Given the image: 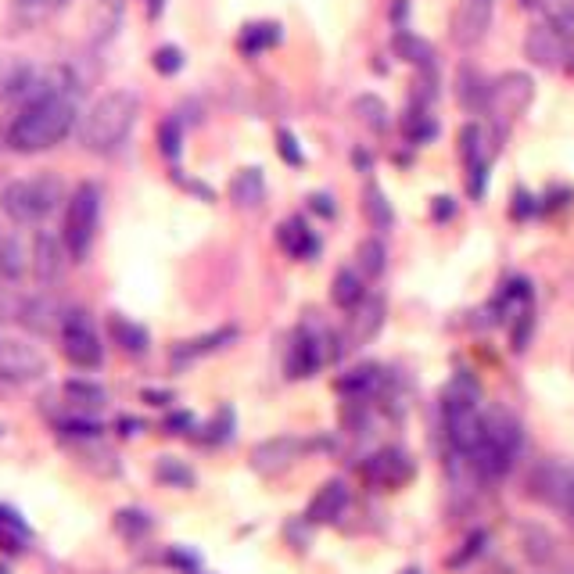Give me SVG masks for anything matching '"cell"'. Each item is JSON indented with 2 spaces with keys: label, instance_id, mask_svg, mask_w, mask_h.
Segmentation results:
<instances>
[{
  "label": "cell",
  "instance_id": "cell-4",
  "mask_svg": "<svg viewBox=\"0 0 574 574\" xmlns=\"http://www.w3.org/2000/svg\"><path fill=\"white\" fill-rule=\"evenodd\" d=\"M61 201V180L58 176H33V180H15L0 191V209L11 223L29 227L47 219Z\"/></svg>",
  "mask_w": 574,
  "mask_h": 574
},
{
  "label": "cell",
  "instance_id": "cell-18",
  "mask_svg": "<svg viewBox=\"0 0 574 574\" xmlns=\"http://www.w3.org/2000/svg\"><path fill=\"white\" fill-rule=\"evenodd\" d=\"M61 392H65V402L72 406L76 417H94L97 409H105V402H108L105 388L94 381H65Z\"/></svg>",
  "mask_w": 574,
  "mask_h": 574
},
{
  "label": "cell",
  "instance_id": "cell-25",
  "mask_svg": "<svg viewBox=\"0 0 574 574\" xmlns=\"http://www.w3.org/2000/svg\"><path fill=\"white\" fill-rule=\"evenodd\" d=\"M331 298H334V305H341V309H356V305H363V298H366L363 277H359L356 270H341L338 277L331 280Z\"/></svg>",
  "mask_w": 574,
  "mask_h": 574
},
{
  "label": "cell",
  "instance_id": "cell-48",
  "mask_svg": "<svg viewBox=\"0 0 574 574\" xmlns=\"http://www.w3.org/2000/svg\"><path fill=\"white\" fill-rule=\"evenodd\" d=\"M0 431H4V427H0Z\"/></svg>",
  "mask_w": 574,
  "mask_h": 574
},
{
  "label": "cell",
  "instance_id": "cell-31",
  "mask_svg": "<svg viewBox=\"0 0 574 574\" xmlns=\"http://www.w3.org/2000/svg\"><path fill=\"white\" fill-rule=\"evenodd\" d=\"M549 26L564 36H574V0H542Z\"/></svg>",
  "mask_w": 574,
  "mask_h": 574
},
{
  "label": "cell",
  "instance_id": "cell-32",
  "mask_svg": "<svg viewBox=\"0 0 574 574\" xmlns=\"http://www.w3.org/2000/svg\"><path fill=\"white\" fill-rule=\"evenodd\" d=\"M356 115H359V119H363L374 133H381L384 126H388V108H384V101H381V97H374V94H363V97H359V101H356Z\"/></svg>",
  "mask_w": 574,
  "mask_h": 574
},
{
  "label": "cell",
  "instance_id": "cell-14",
  "mask_svg": "<svg viewBox=\"0 0 574 574\" xmlns=\"http://www.w3.org/2000/svg\"><path fill=\"white\" fill-rule=\"evenodd\" d=\"M524 51H528V58L535 61V65H542V69H557L567 58V36L557 33L549 22L546 26H531L528 40H524Z\"/></svg>",
  "mask_w": 574,
  "mask_h": 574
},
{
  "label": "cell",
  "instance_id": "cell-38",
  "mask_svg": "<svg viewBox=\"0 0 574 574\" xmlns=\"http://www.w3.org/2000/svg\"><path fill=\"white\" fill-rule=\"evenodd\" d=\"M183 65V54L176 51V47H158L155 51V69L162 72V76H173V72H180Z\"/></svg>",
  "mask_w": 574,
  "mask_h": 574
},
{
  "label": "cell",
  "instance_id": "cell-47",
  "mask_svg": "<svg viewBox=\"0 0 574 574\" xmlns=\"http://www.w3.org/2000/svg\"><path fill=\"white\" fill-rule=\"evenodd\" d=\"M521 4H524V8H531V4H535V0H521Z\"/></svg>",
  "mask_w": 574,
  "mask_h": 574
},
{
  "label": "cell",
  "instance_id": "cell-26",
  "mask_svg": "<svg viewBox=\"0 0 574 574\" xmlns=\"http://www.w3.org/2000/svg\"><path fill=\"white\" fill-rule=\"evenodd\" d=\"M61 0H11V18H15L22 29H33L40 26Z\"/></svg>",
  "mask_w": 574,
  "mask_h": 574
},
{
  "label": "cell",
  "instance_id": "cell-40",
  "mask_svg": "<svg viewBox=\"0 0 574 574\" xmlns=\"http://www.w3.org/2000/svg\"><path fill=\"white\" fill-rule=\"evenodd\" d=\"M158 140H162V151H166L169 158H176V155H180V126H176L173 119H169L166 126L158 130Z\"/></svg>",
  "mask_w": 574,
  "mask_h": 574
},
{
  "label": "cell",
  "instance_id": "cell-19",
  "mask_svg": "<svg viewBox=\"0 0 574 574\" xmlns=\"http://www.w3.org/2000/svg\"><path fill=\"white\" fill-rule=\"evenodd\" d=\"M29 262H33V259H29L22 237H18L11 227H0V277L18 280L22 273L29 270Z\"/></svg>",
  "mask_w": 574,
  "mask_h": 574
},
{
  "label": "cell",
  "instance_id": "cell-46",
  "mask_svg": "<svg viewBox=\"0 0 574 574\" xmlns=\"http://www.w3.org/2000/svg\"><path fill=\"white\" fill-rule=\"evenodd\" d=\"M402 574H420V571H417V567H409V571H402Z\"/></svg>",
  "mask_w": 574,
  "mask_h": 574
},
{
  "label": "cell",
  "instance_id": "cell-22",
  "mask_svg": "<svg viewBox=\"0 0 574 574\" xmlns=\"http://www.w3.org/2000/svg\"><path fill=\"white\" fill-rule=\"evenodd\" d=\"M230 198H234L237 209H259L262 198H266V180H262L259 169H241L230 183Z\"/></svg>",
  "mask_w": 574,
  "mask_h": 574
},
{
  "label": "cell",
  "instance_id": "cell-16",
  "mask_svg": "<svg viewBox=\"0 0 574 574\" xmlns=\"http://www.w3.org/2000/svg\"><path fill=\"white\" fill-rule=\"evenodd\" d=\"M65 241H58V237L51 234H36V244H33V273L36 280H44V284H51V280L61 277V270H65Z\"/></svg>",
  "mask_w": 574,
  "mask_h": 574
},
{
  "label": "cell",
  "instance_id": "cell-3",
  "mask_svg": "<svg viewBox=\"0 0 574 574\" xmlns=\"http://www.w3.org/2000/svg\"><path fill=\"white\" fill-rule=\"evenodd\" d=\"M478 399H481V388L474 384V377L467 374L453 377V384L445 388V402H442L445 435L467 456L478 449L481 435H485V417L478 413Z\"/></svg>",
  "mask_w": 574,
  "mask_h": 574
},
{
  "label": "cell",
  "instance_id": "cell-20",
  "mask_svg": "<svg viewBox=\"0 0 574 574\" xmlns=\"http://www.w3.org/2000/svg\"><path fill=\"white\" fill-rule=\"evenodd\" d=\"M323 363V352L316 345L313 334H298L295 345H291V356H287V377H313Z\"/></svg>",
  "mask_w": 574,
  "mask_h": 574
},
{
  "label": "cell",
  "instance_id": "cell-21",
  "mask_svg": "<svg viewBox=\"0 0 574 574\" xmlns=\"http://www.w3.org/2000/svg\"><path fill=\"white\" fill-rule=\"evenodd\" d=\"M352 323H348V341L352 345H363V341H370L377 334V327H381L384 320V305L377 302V298H363V309H352Z\"/></svg>",
  "mask_w": 574,
  "mask_h": 574
},
{
  "label": "cell",
  "instance_id": "cell-11",
  "mask_svg": "<svg viewBox=\"0 0 574 574\" xmlns=\"http://www.w3.org/2000/svg\"><path fill=\"white\" fill-rule=\"evenodd\" d=\"M359 470H363V478L374 488L392 492V488H402L413 478V460H409L402 449H381V453L370 456Z\"/></svg>",
  "mask_w": 574,
  "mask_h": 574
},
{
  "label": "cell",
  "instance_id": "cell-44",
  "mask_svg": "<svg viewBox=\"0 0 574 574\" xmlns=\"http://www.w3.org/2000/svg\"><path fill=\"white\" fill-rule=\"evenodd\" d=\"M327 201H331V198H323V194H316V198H313V205H316V212H323V216H331V205H327Z\"/></svg>",
  "mask_w": 574,
  "mask_h": 574
},
{
  "label": "cell",
  "instance_id": "cell-30",
  "mask_svg": "<svg viewBox=\"0 0 574 574\" xmlns=\"http://www.w3.org/2000/svg\"><path fill=\"white\" fill-rule=\"evenodd\" d=\"M395 51H399V58L413 61V65H420V69H431V47H427L420 36L399 33L395 36Z\"/></svg>",
  "mask_w": 574,
  "mask_h": 574
},
{
  "label": "cell",
  "instance_id": "cell-35",
  "mask_svg": "<svg viewBox=\"0 0 574 574\" xmlns=\"http://www.w3.org/2000/svg\"><path fill=\"white\" fill-rule=\"evenodd\" d=\"M374 381H377L374 366H356V370H348L345 377H338V392L363 395V392H370V388H374Z\"/></svg>",
  "mask_w": 574,
  "mask_h": 574
},
{
  "label": "cell",
  "instance_id": "cell-1",
  "mask_svg": "<svg viewBox=\"0 0 574 574\" xmlns=\"http://www.w3.org/2000/svg\"><path fill=\"white\" fill-rule=\"evenodd\" d=\"M76 122V101L69 90H54V94H40L26 105V112L18 115L15 126L8 133V144L22 155L54 148Z\"/></svg>",
  "mask_w": 574,
  "mask_h": 574
},
{
  "label": "cell",
  "instance_id": "cell-24",
  "mask_svg": "<svg viewBox=\"0 0 574 574\" xmlns=\"http://www.w3.org/2000/svg\"><path fill=\"white\" fill-rule=\"evenodd\" d=\"M280 244H284V252L295 255V259H309V255L320 248V244H316V237L309 234V227H305L302 219H287L284 227H280Z\"/></svg>",
  "mask_w": 574,
  "mask_h": 574
},
{
  "label": "cell",
  "instance_id": "cell-43",
  "mask_svg": "<svg viewBox=\"0 0 574 574\" xmlns=\"http://www.w3.org/2000/svg\"><path fill=\"white\" fill-rule=\"evenodd\" d=\"M435 216H453V201H449V198H438Z\"/></svg>",
  "mask_w": 574,
  "mask_h": 574
},
{
  "label": "cell",
  "instance_id": "cell-15",
  "mask_svg": "<svg viewBox=\"0 0 574 574\" xmlns=\"http://www.w3.org/2000/svg\"><path fill=\"white\" fill-rule=\"evenodd\" d=\"M345 506H348L345 481H323L320 492H316L313 503H309V510H305V521H309V524H331V521H338V517L345 514Z\"/></svg>",
  "mask_w": 574,
  "mask_h": 574
},
{
  "label": "cell",
  "instance_id": "cell-2",
  "mask_svg": "<svg viewBox=\"0 0 574 574\" xmlns=\"http://www.w3.org/2000/svg\"><path fill=\"white\" fill-rule=\"evenodd\" d=\"M137 112L140 97L133 90H112L101 101H94V108L83 115V126H79L83 148L94 155H112L115 148H122V140L130 137Z\"/></svg>",
  "mask_w": 574,
  "mask_h": 574
},
{
  "label": "cell",
  "instance_id": "cell-17",
  "mask_svg": "<svg viewBox=\"0 0 574 574\" xmlns=\"http://www.w3.org/2000/svg\"><path fill=\"white\" fill-rule=\"evenodd\" d=\"M234 338H237L234 327H223V331H212V334H201V338L180 341V345L173 348V366H187V363H194V359H201V356H212V352H219V348L227 345V341H234Z\"/></svg>",
  "mask_w": 574,
  "mask_h": 574
},
{
  "label": "cell",
  "instance_id": "cell-34",
  "mask_svg": "<svg viewBox=\"0 0 574 574\" xmlns=\"http://www.w3.org/2000/svg\"><path fill=\"white\" fill-rule=\"evenodd\" d=\"M460 101L467 108H481L488 101V87L474 69H460Z\"/></svg>",
  "mask_w": 574,
  "mask_h": 574
},
{
  "label": "cell",
  "instance_id": "cell-41",
  "mask_svg": "<svg viewBox=\"0 0 574 574\" xmlns=\"http://www.w3.org/2000/svg\"><path fill=\"white\" fill-rule=\"evenodd\" d=\"M280 151H284V158L291 162V166H298V162H302V155H298L295 137H291V133H280Z\"/></svg>",
  "mask_w": 574,
  "mask_h": 574
},
{
  "label": "cell",
  "instance_id": "cell-39",
  "mask_svg": "<svg viewBox=\"0 0 574 574\" xmlns=\"http://www.w3.org/2000/svg\"><path fill=\"white\" fill-rule=\"evenodd\" d=\"M460 140H463V158H467L470 166H481V130L478 126H467V130L460 133Z\"/></svg>",
  "mask_w": 574,
  "mask_h": 574
},
{
  "label": "cell",
  "instance_id": "cell-28",
  "mask_svg": "<svg viewBox=\"0 0 574 574\" xmlns=\"http://www.w3.org/2000/svg\"><path fill=\"white\" fill-rule=\"evenodd\" d=\"M155 478L162 481V485H173V488H194V470L187 467V463L176 460V456H158Z\"/></svg>",
  "mask_w": 574,
  "mask_h": 574
},
{
  "label": "cell",
  "instance_id": "cell-27",
  "mask_svg": "<svg viewBox=\"0 0 574 574\" xmlns=\"http://www.w3.org/2000/svg\"><path fill=\"white\" fill-rule=\"evenodd\" d=\"M363 212H366V219H370V227H374V230H388V227H392V201L384 198L381 187H366Z\"/></svg>",
  "mask_w": 574,
  "mask_h": 574
},
{
  "label": "cell",
  "instance_id": "cell-29",
  "mask_svg": "<svg viewBox=\"0 0 574 574\" xmlns=\"http://www.w3.org/2000/svg\"><path fill=\"white\" fill-rule=\"evenodd\" d=\"M26 539H29L26 524L18 521L11 510H0V549H4V553H22Z\"/></svg>",
  "mask_w": 574,
  "mask_h": 574
},
{
  "label": "cell",
  "instance_id": "cell-23",
  "mask_svg": "<svg viewBox=\"0 0 574 574\" xmlns=\"http://www.w3.org/2000/svg\"><path fill=\"white\" fill-rule=\"evenodd\" d=\"M108 331H112L115 345H119L122 352H130V356H144V352H148L151 338L140 323L126 320V316H112V320H108Z\"/></svg>",
  "mask_w": 574,
  "mask_h": 574
},
{
  "label": "cell",
  "instance_id": "cell-45",
  "mask_svg": "<svg viewBox=\"0 0 574 574\" xmlns=\"http://www.w3.org/2000/svg\"><path fill=\"white\" fill-rule=\"evenodd\" d=\"M162 8H166V0H148V15H151V18L162 15Z\"/></svg>",
  "mask_w": 574,
  "mask_h": 574
},
{
  "label": "cell",
  "instance_id": "cell-10",
  "mask_svg": "<svg viewBox=\"0 0 574 574\" xmlns=\"http://www.w3.org/2000/svg\"><path fill=\"white\" fill-rule=\"evenodd\" d=\"M531 94H535V87H531V79L524 76V72H506V76H499L496 83L488 87L485 108L492 112L496 122H510L528 108Z\"/></svg>",
  "mask_w": 574,
  "mask_h": 574
},
{
  "label": "cell",
  "instance_id": "cell-36",
  "mask_svg": "<svg viewBox=\"0 0 574 574\" xmlns=\"http://www.w3.org/2000/svg\"><path fill=\"white\" fill-rule=\"evenodd\" d=\"M359 270H363V280L366 277H381L384 273V244L381 241H363L359 244Z\"/></svg>",
  "mask_w": 574,
  "mask_h": 574
},
{
  "label": "cell",
  "instance_id": "cell-37",
  "mask_svg": "<svg viewBox=\"0 0 574 574\" xmlns=\"http://www.w3.org/2000/svg\"><path fill=\"white\" fill-rule=\"evenodd\" d=\"M280 40V29L277 26H248V33L241 36V47L244 51H262Z\"/></svg>",
  "mask_w": 574,
  "mask_h": 574
},
{
  "label": "cell",
  "instance_id": "cell-7",
  "mask_svg": "<svg viewBox=\"0 0 574 574\" xmlns=\"http://www.w3.org/2000/svg\"><path fill=\"white\" fill-rule=\"evenodd\" d=\"M61 352L72 366L79 370H97L101 359H105V345L97 338L94 323L87 313H69L61 320Z\"/></svg>",
  "mask_w": 574,
  "mask_h": 574
},
{
  "label": "cell",
  "instance_id": "cell-9",
  "mask_svg": "<svg viewBox=\"0 0 574 574\" xmlns=\"http://www.w3.org/2000/svg\"><path fill=\"white\" fill-rule=\"evenodd\" d=\"M44 374H47V359L40 348L18 338H0V381L33 384Z\"/></svg>",
  "mask_w": 574,
  "mask_h": 574
},
{
  "label": "cell",
  "instance_id": "cell-6",
  "mask_svg": "<svg viewBox=\"0 0 574 574\" xmlns=\"http://www.w3.org/2000/svg\"><path fill=\"white\" fill-rule=\"evenodd\" d=\"M97 219H101V191H97L94 183H83L69 198L65 230H61V241L69 248V259L79 262L90 255V244H94V234H97Z\"/></svg>",
  "mask_w": 574,
  "mask_h": 574
},
{
  "label": "cell",
  "instance_id": "cell-42",
  "mask_svg": "<svg viewBox=\"0 0 574 574\" xmlns=\"http://www.w3.org/2000/svg\"><path fill=\"white\" fill-rule=\"evenodd\" d=\"M144 399H148L151 406H166V402L173 399V395H169V392H144Z\"/></svg>",
  "mask_w": 574,
  "mask_h": 574
},
{
  "label": "cell",
  "instance_id": "cell-5",
  "mask_svg": "<svg viewBox=\"0 0 574 574\" xmlns=\"http://www.w3.org/2000/svg\"><path fill=\"white\" fill-rule=\"evenodd\" d=\"M517 449H521V427L510 413L499 409V413L485 417V435H481L478 449L470 456H474V467L481 470V478L496 481L514 467Z\"/></svg>",
  "mask_w": 574,
  "mask_h": 574
},
{
  "label": "cell",
  "instance_id": "cell-13",
  "mask_svg": "<svg viewBox=\"0 0 574 574\" xmlns=\"http://www.w3.org/2000/svg\"><path fill=\"white\" fill-rule=\"evenodd\" d=\"M305 442L302 438H291V435H280V438H266V442H259L252 449V467L259 470V474H280V470H287L291 463L302 456Z\"/></svg>",
  "mask_w": 574,
  "mask_h": 574
},
{
  "label": "cell",
  "instance_id": "cell-12",
  "mask_svg": "<svg viewBox=\"0 0 574 574\" xmlns=\"http://www.w3.org/2000/svg\"><path fill=\"white\" fill-rule=\"evenodd\" d=\"M492 8L496 0H460L453 18V40L460 47H474L485 40L488 26H492Z\"/></svg>",
  "mask_w": 574,
  "mask_h": 574
},
{
  "label": "cell",
  "instance_id": "cell-33",
  "mask_svg": "<svg viewBox=\"0 0 574 574\" xmlns=\"http://www.w3.org/2000/svg\"><path fill=\"white\" fill-rule=\"evenodd\" d=\"M115 528L130 542H137L151 531V517L144 514V510H119V514H115Z\"/></svg>",
  "mask_w": 574,
  "mask_h": 574
},
{
  "label": "cell",
  "instance_id": "cell-8",
  "mask_svg": "<svg viewBox=\"0 0 574 574\" xmlns=\"http://www.w3.org/2000/svg\"><path fill=\"white\" fill-rule=\"evenodd\" d=\"M531 496H539L542 503L557 506L560 514L574 524V463L549 460L531 474Z\"/></svg>",
  "mask_w": 574,
  "mask_h": 574
}]
</instances>
